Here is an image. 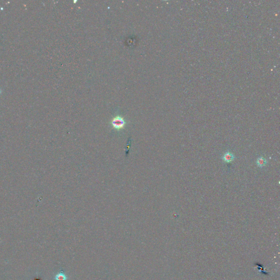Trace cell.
Returning <instances> with one entry per match:
<instances>
[{
	"label": "cell",
	"instance_id": "cell-1",
	"mask_svg": "<svg viewBox=\"0 0 280 280\" xmlns=\"http://www.w3.org/2000/svg\"><path fill=\"white\" fill-rule=\"evenodd\" d=\"M111 124L117 130H120L123 129L126 124V122L124 119L120 116H117L112 119L111 122Z\"/></svg>",
	"mask_w": 280,
	"mask_h": 280
},
{
	"label": "cell",
	"instance_id": "cell-2",
	"mask_svg": "<svg viewBox=\"0 0 280 280\" xmlns=\"http://www.w3.org/2000/svg\"><path fill=\"white\" fill-rule=\"evenodd\" d=\"M235 155L229 151H226L222 157V160L225 163H230L233 162L235 160Z\"/></svg>",
	"mask_w": 280,
	"mask_h": 280
},
{
	"label": "cell",
	"instance_id": "cell-5",
	"mask_svg": "<svg viewBox=\"0 0 280 280\" xmlns=\"http://www.w3.org/2000/svg\"><path fill=\"white\" fill-rule=\"evenodd\" d=\"M1 93H2V90H1V89L0 88V94H1Z\"/></svg>",
	"mask_w": 280,
	"mask_h": 280
},
{
	"label": "cell",
	"instance_id": "cell-3",
	"mask_svg": "<svg viewBox=\"0 0 280 280\" xmlns=\"http://www.w3.org/2000/svg\"><path fill=\"white\" fill-rule=\"evenodd\" d=\"M267 163L268 161L267 159L262 156H260L256 160V164L257 166L260 168H262L266 166L267 165Z\"/></svg>",
	"mask_w": 280,
	"mask_h": 280
},
{
	"label": "cell",
	"instance_id": "cell-4",
	"mask_svg": "<svg viewBox=\"0 0 280 280\" xmlns=\"http://www.w3.org/2000/svg\"><path fill=\"white\" fill-rule=\"evenodd\" d=\"M55 280H68V277L63 272H58L55 276Z\"/></svg>",
	"mask_w": 280,
	"mask_h": 280
}]
</instances>
